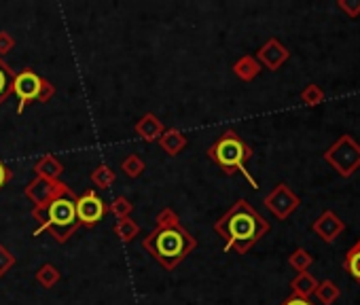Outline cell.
Listing matches in <instances>:
<instances>
[{
  "instance_id": "6da1fadb",
  "label": "cell",
  "mask_w": 360,
  "mask_h": 305,
  "mask_svg": "<svg viewBox=\"0 0 360 305\" xmlns=\"http://www.w3.org/2000/svg\"><path fill=\"white\" fill-rule=\"evenodd\" d=\"M142 248L167 271H174L195 248L198 240L183 227L172 208H163L157 214L155 229L142 240Z\"/></svg>"
},
{
  "instance_id": "7a4b0ae2",
  "label": "cell",
  "mask_w": 360,
  "mask_h": 305,
  "mask_svg": "<svg viewBox=\"0 0 360 305\" xmlns=\"http://www.w3.org/2000/svg\"><path fill=\"white\" fill-rule=\"evenodd\" d=\"M269 223L246 202L238 200L217 223L214 231L225 242V252L246 254L261 238L269 233Z\"/></svg>"
},
{
  "instance_id": "3957f363",
  "label": "cell",
  "mask_w": 360,
  "mask_h": 305,
  "mask_svg": "<svg viewBox=\"0 0 360 305\" xmlns=\"http://www.w3.org/2000/svg\"><path fill=\"white\" fill-rule=\"evenodd\" d=\"M32 219L39 223L34 238L41 233H49L58 244H66L81 227L77 219V195L70 193L49 202L47 206L32 208Z\"/></svg>"
},
{
  "instance_id": "277c9868",
  "label": "cell",
  "mask_w": 360,
  "mask_h": 305,
  "mask_svg": "<svg viewBox=\"0 0 360 305\" xmlns=\"http://www.w3.org/2000/svg\"><path fill=\"white\" fill-rule=\"evenodd\" d=\"M206 155H208V160H212L223 170V174L233 176V174L240 172L252 185V189H259V183L246 170V164L252 157V146L236 129H225L210 144V148L206 150Z\"/></svg>"
},
{
  "instance_id": "5b68a950",
  "label": "cell",
  "mask_w": 360,
  "mask_h": 305,
  "mask_svg": "<svg viewBox=\"0 0 360 305\" xmlns=\"http://www.w3.org/2000/svg\"><path fill=\"white\" fill-rule=\"evenodd\" d=\"M324 162L343 179H349L360 168V144L349 136L343 134L324 150Z\"/></svg>"
},
{
  "instance_id": "8992f818",
  "label": "cell",
  "mask_w": 360,
  "mask_h": 305,
  "mask_svg": "<svg viewBox=\"0 0 360 305\" xmlns=\"http://www.w3.org/2000/svg\"><path fill=\"white\" fill-rule=\"evenodd\" d=\"M24 193L32 202V208H41V206H47L53 200H60L64 195H70L72 189L66 183H62V181H49V179L34 176V181H30L26 185Z\"/></svg>"
},
{
  "instance_id": "52a82bcc",
  "label": "cell",
  "mask_w": 360,
  "mask_h": 305,
  "mask_svg": "<svg viewBox=\"0 0 360 305\" xmlns=\"http://www.w3.org/2000/svg\"><path fill=\"white\" fill-rule=\"evenodd\" d=\"M265 208L278 219V221H286L290 219V214L301 206V197L286 185V183H278L271 193L265 195L263 200Z\"/></svg>"
},
{
  "instance_id": "ba28073f",
  "label": "cell",
  "mask_w": 360,
  "mask_h": 305,
  "mask_svg": "<svg viewBox=\"0 0 360 305\" xmlns=\"http://www.w3.org/2000/svg\"><path fill=\"white\" fill-rule=\"evenodd\" d=\"M41 87H43V77L37 74L32 68H26L20 74H15L13 93L18 96V115H22L30 104L39 102Z\"/></svg>"
},
{
  "instance_id": "9c48e42d",
  "label": "cell",
  "mask_w": 360,
  "mask_h": 305,
  "mask_svg": "<svg viewBox=\"0 0 360 305\" xmlns=\"http://www.w3.org/2000/svg\"><path fill=\"white\" fill-rule=\"evenodd\" d=\"M106 214H108V206L94 189L85 191L83 195H77V219L81 227L94 229L98 223L104 221Z\"/></svg>"
},
{
  "instance_id": "30bf717a",
  "label": "cell",
  "mask_w": 360,
  "mask_h": 305,
  "mask_svg": "<svg viewBox=\"0 0 360 305\" xmlns=\"http://www.w3.org/2000/svg\"><path fill=\"white\" fill-rule=\"evenodd\" d=\"M288 58H290L288 47L282 45L278 39H269V41L257 51V56H255V60L261 64V68H267V70H271V72L280 70V68L288 62Z\"/></svg>"
},
{
  "instance_id": "8fae6325",
  "label": "cell",
  "mask_w": 360,
  "mask_h": 305,
  "mask_svg": "<svg viewBox=\"0 0 360 305\" xmlns=\"http://www.w3.org/2000/svg\"><path fill=\"white\" fill-rule=\"evenodd\" d=\"M311 231L326 244H333L343 231H345V223L341 221V216L333 210H324L314 223H311Z\"/></svg>"
},
{
  "instance_id": "7c38bea8",
  "label": "cell",
  "mask_w": 360,
  "mask_h": 305,
  "mask_svg": "<svg viewBox=\"0 0 360 305\" xmlns=\"http://www.w3.org/2000/svg\"><path fill=\"white\" fill-rule=\"evenodd\" d=\"M165 129H167V127L163 125V121H161L155 112H144V115L136 121V125H134L136 136H138L140 140H144V142H157V140L163 136Z\"/></svg>"
},
{
  "instance_id": "4fadbf2b",
  "label": "cell",
  "mask_w": 360,
  "mask_h": 305,
  "mask_svg": "<svg viewBox=\"0 0 360 305\" xmlns=\"http://www.w3.org/2000/svg\"><path fill=\"white\" fill-rule=\"evenodd\" d=\"M157 144L161 146V150L165 152V155L176 157V155H180V152H183V150L187 148L189 138H187L185 131H180L178 127H167V129L163 131V136L157 140Z\"/></svg>"
},
{
  "instance_id": "5bb4252c",
  "label": "cell",
  "mask_w": 360,
  "mask_h": 305,
  "mask_svg": "<svg viewBox=\"0 0 360 305\" xmlns=\"http://www.w3.org/2000/svg\"><path fill=\"white\" fill-rule=\"evenodd\" d=\"M34 176L39 179H49V181H60V176L64 174V164L56 157V155H43L34 168H32Z\"/></svg>"
},
{
  "instance_id": "9a60e30c",
  "label": "cell",
  "mask_w": 360,
  "mask_h": 305,
  "mask_svg": "<svg viewBox=\"0 0 360 305\" xmlns=\"http://www.w3.org/2000/svg\"><path fill=\"white\" fill-rule=\"evenodd\" d=\"M261 64L255 60V56H242L236 64H233V74L240 79V81H244V83H250V81H255L259 74H261Z\"/></svg>"
},
{
  "instance_id": "2e32d148",
  "label": "cell",
  "mask_w": 360,
  "mask_h": 305,
  "mask_svg": "<svg viewBox=\"0 0 360 305\" xmlns=\"http://www.w3.org/2000/svg\"><path fill=\"white\" fill-rule=\"evenodd\" d=\"M318 288V280L309 273V271H301L292 278L290 282V290L295 297H301V299H309Z\"/></svg>"
},
{
  "instance_id": "e0dca14e",
  "label": "cell",
  "mask_w": 360,
  "mask_h": 305,
  "mask_svg": "<svg viewBox=\"0 0 360 305\" xmlns=\"http://www.w3.org/2000/svg\"><path fill=\"white\" fill-rule=\"evenodd\" d=\"M112 231H115V235H117L123 244H131V242L138 238V233H140V225H138L131 216H127V219L117 221L115 227H112Z\"/></svg>"
},
{
  "instance_id": "ac0fdd59",
  "label": "cell",
  "mask_w": 360,
  "mask_h": 305,
  "mask_svg": "<svg viewBox=\"0 0 360 305\" xmlns=\"http://www.w3.org/2000/svg\"><path fill=\"white\" fill-rule=\"evenodd\" d=\"M13 81H15V72L3 58H0V106H3L13 93Z\"/></svg>"
},
{
  "instance_id": "d6986e66",
  "label": "cell",
  "mask_w": 360,
  "mask_h": 305,
  "mask_svg": "<svg viewBox=\"0 0 360 305\" xmlns=\"http://www.w3.org/2000/svg\"><path fill=\"white\" fill-rule=\"evenodd\" d=\"M89 181H91V185L96 187V189H110L112 185H115V181H117V174H115V170L110 168V166H106V164H100L91 174H89Z\"/></svg>"
},
{
  "instance_id": "ffe728a7",
  "label": "cell",
  "mask_w": 360,
  "mask_h": 305,
  "mask_svg": "<svg viewBox=\"0 0 360 305\" xmlns=\"http://www.w3.org/2000/svg\"><path fill=\"white\" fill-rule=\"evenodd\" d=\"M343 269L360 284V238L356 240V244L349 246V250L345 252L343 259Z\"/></svg>"
},
{
  "instance_id": "44dd1931",
  "label": "cell",
  "mask_w": 360,
  "mask_h": 305,
  "mask_svg": "<svg viewBox=\"0 0 360 305\" xmlns=\"http://www.w3.org/2000/svg\"><path fill=\"white\" fill-rule=\"evenodd\" d=\"M314 294L322 305H333L341 297V288L333 280H322V282H318V288Z\"/></svg>"
},
{
  "instance_id": "7402d4cb",
  "label": "cell",
  "mask_w": 360,
  "mask_h": 305,
  "mask_svg": "<svg viewBox=\"0 0 360 305\" xmlns=\"http://www.w3.org/2000/svg\"><path fill=\"white\" fill-rule=\"evenodd\" d=\"M62 280V271L53 265V263H45V265H41L39 267V271H37V284H41L43 288H53L58 282Z\"/></svg>"
},
{
  "instance_id": "603a6c76",
  "label": "cell",
  "mask_w": 360,
  "mask_h": 305,
  "mask_svg": "<svg viewBox=\"0 0 360 305\" xmlns=\"http://www.w3.org/2000/svg\"><path fill=\"white\" fill-rule=\"evenodd\" d=\"M121 170L129 179H140L144 174V170H146V164H144L142 157L136 155V152H129V155H125L123 162H121Z\"/></svg>"
},
{
  "instance_id": "cb8c5ba5",
  "label": "cell",
  "mask_w": 360,
  "mask_h": 305,
  "mask_svg": "<svg viewBox=\"0 0 360 305\" xmlns=\"http://www.w3.org/2000/svg\"><path fill=\"white\" fill-rule=\"evenodd\" d=\"M299 100H301L305 106H318V104H322V102L326 100V93L322 91V87H320V85L309 83V85H305V87L301 89Z\"/></svg>"
},
{
  "instance_id": "d4e9b609",
  "label": "cell",
  "mask_w": 360,
  "mask_h": 305,
  "mask_svg": "<svg viewBox=\"0 0 360 305\" xmlns=\"http://www.w3.org/2000/svg\"><path fill=\"white\" fill-rule=\"evenodd\" d=\"M311 263H314V257H311L305 248H297V250L288 257V265H290L297 273L307 271V269L311 267Z\"/></svg>"
},
{
  "instance_id": "484cf974",
  "label": "cell",
  "mask_w": 360,
  "mask_h": 305,
  "mask_svg": "<svg viewBox=\"0 0 360 305\" xmlns=\"http://www.w3.org/2000/svg\"><path fill=\"white\" fill-rule=\"evenodd\" d=\"M108 212H110L117 221H121V219H127V216L134 212V204H131L127 197L119 195V197H115L112 204L108 206Z\"/></svg>"
},
{
  "instance_id": "4316f807",
  "label": "cell",
  "mask_w": 360,
  "mask_h": 305,
  "mask_svg": "<svg viewBox=\"0 0 360 305\" xmlns=\"http://www.w3.org/2000/svg\"><path fill=\"white\" fill-rule=\"evenodd\" d=\"M13 265H15V254L7 246L0 244V278H5Z\"/></svg>"
},
{
  "instance_id": "83f0119b",
  "label": "cell",
  "mask_w": 360,
  "mask_h": 305,
  "mask_svg": "<svg viewBox=\"0 0 360 305\" xmlns=\"http://www.w3.org/2000/svg\"><path fill=\"white\" fill-rule=\"evenodd\" d=\"M337 7L352 20H356L360 15V0H339Z\"/></svg>"
},
{
  "instance_id": "f1b7e54d",
  "label": "cell",
  "mask_w": 360,
  "mask_h": 305,
  "mask_svg": "<svg viewBox=\"0 0 360 305\" xmlns=\"http://www.w3.org/2000/svg\"><path fill=\"white\" fill-rule=\"evenodd\" d=\"M15 49V39L9 34V32H5V30H0V58H5V56H9L11 51Z\"/></svg>"
},
{
  "instance_id": "f546056e",
  "label": "cell",
  "mask_w": 360,
  "mask_h": 305,
  "mask_svg": "<svg viewBox=\"0 0 360 305\" xmlns=\"http://www.w3.org/2000/svg\"><path fill=\"white\" fill-rule=\"evenodd\" d=\"M56 96V85L47 79H43V87H41V96H39V102L41 104H47L51 98Z\"/></svg>"
},
{
  "instance_id": "4dcf8cb0",
  "label": "cell",
  "mask_w": 360,
  "mask_h": 305,
  "mask_svg": "<svg viewBox=\"0 0 360 305\" xmlns=\"http://www.w3.org/2000/svg\"><path fill=\"white\" fill-rule=\"evenodd\" d=\"M11 179H13V170L3 160H0V191H3L11 183Z\"/></svg>"
},
{
  "instance_id": "1f68e13d",
  "label": "cell",
  "mask_w": 360,
  "mask_h": 305,
  "mask_svg": "<svg viewBox=\"0 0 360 305\" xmlns=\"http://www.w3.org/2000/svg\"><path fill=\"white\" fill-rule=\"evenodd\" d=\"M280 305H314V303H311V299H301V297L290 294V297H286Z\"/></svg>"
}]
</instances>
